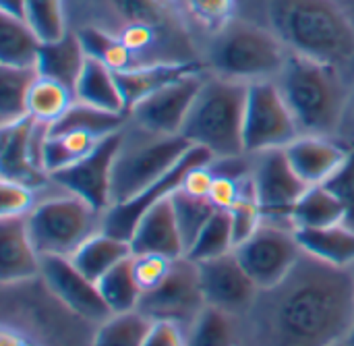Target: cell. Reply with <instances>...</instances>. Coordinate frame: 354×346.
<instances>
[{"mask_svg":"<svg viewBox=\"0 0 354 346\" xmlns=\"http://www.w3.org/2000/svg\"><path fill=\"white\" fill-rule=\"evenodd\" d=\"M354 326V268L307 253L236 318L241 346H332Z\"/></svg>","mask_w":354,"mask_h":346,"instance_id":"cell-1","label":"cell"},{"mask_svg":"<svg viewBox=\"0 0 354 346\" xmlns=\"http://www.w3.org/2000/svg\"><path fill=\"white\" fill-rule=\"evenodd\" d=\"M270 21L290 54L336 66L354 58V23L336 0H272Z\"/></svg>","mask_w":354,"mask_h":346,"instance_id":"cell-2","label":"cell"},{"mask_svg":"<svg viewBox=\"0 0 354 346\" xmlns=\"http://www.w3.org/2000/svg\"><path fill=\"white\" fill-rule=\"evenodd\" d=\"M276 83L301 135L332 137L340 131L351 100L340 66L290 54Z\"/></svg>","mask_w":354,"mask_h":346,"instance_id":"cell-3","label":"cell"},{"mask_svg":"<svg viewBox=\"0 0 354 346\" xmlns=\"http://www.w3.org/2000/svg\"><path fill=\"white\" fill-rule=\"evenodd\" d=\"M249 83L205 75L180 135L205 147L214 160H234L245 154V106Z\"/></svg>","mask_w":354,"mask_h":346,"instance_id":"cell-4","label":"cell"},{"mask_svg":"<svg viewBox=\"0 0 354 346\" xmlns=\"http://www.w3.org/2000/svg\"><path fill=\"white\" fill-rule=\"evenodd\" d=\"M288 58L290 50L272 29L245 21H232L218 31L209 48L212 73L241 83L276 81Z\"/></svg>","mask_w":354,"mask_h":346,"instance_id":"cell-5","label":"cell"},{"mask_svg":"<svg viewBox=\"0 0 354 346\" xmlns=\"http://www.w3.org/2000/svg\"><path fill=\"white\" fill-rule=\"evenodd\" d=\"M137 129L141 133H135L133 139L124 133L114 160L112 206L135 197L166 176L193 149V143L183 135H160L141 127Z\"/></svg>","mask_w":354,"mask_h":346,"instance_id":"cell-6","label":"cell"},{"mask_svg":"<svg viewBox=\"0 0 354 346\" xmlns=\"http://www.w3.org/2000/svg\"><path fill=\"white\" fill-rule=\"evenodd\" d=\"M102 212L77 195H58L27 214V228L39 257H71L89 237L102 230Z\"/></svg>","mask_w":354,"mask_h":346,"instance_id":"cell-7","label":"cell"},{"mask_svg":"<svg viewBox=\"0 0 354 346\" xmlns=\"http://www.w3.org/2000/svg\"><path fill=\"white\" fill-rule=\"evenodd\" d=\"M301 135L276 81L249 83L245 106V154L282 149Z\"/></svg>","mask_w":354,"mask_h":346,"instance_id":"cell-8","label":"cell"},{"mask_svg":"<svg viewBox=\"0 0 354 346\" xmlns=\"http://www.w3.org/2000/svg\"><path fill=\"white\" fill-rule=\"evenodd\" d=\"M239 262L259 291L280 284L297 266L303 249L297 230L288 224L263 220V224L234 249Z\"/></svg>","mask_w":354,"mask_h":346,"instance_id":"cell-9","label":"cell"},{"mask_svg":"<svg viewBox=\"0 0 354 346\" xmlns=\"http://www.w3.org/2000/svg\"><path fill=\"white\" fill-rule=\"evenodd\" d=\"M205 307L199 266L183 255L172 262L168 276L158 289L143 293L137 309L151 322H172L187 332Z\"/></svg>","mask_w":354,"mask_h":346,"instance_id":"cell-10","label":"cell"},{"mask_svg":"<svg viewBox=\"0 0 354 346\" xmlns=\"http://www.w3.org/2000/svg\"><path fill=\"white\" fill-rule=\"evenodd\" d=\"M251 179L263 218L292 226V210L309 191V185L297 174L284 147L255 154V168Z\"/></svg>","mask_w":354,"mask_h":346,"instance_id":"cell-11","label":"cell"},{"mask_svg":"<svg viewBox=\"0 0 354 346\" xmlns=\"http://www.w3.org/2000/svg\"><path fill=\"white\" fill-rule=\"evenodd\" d=\"M110 17L108 31L120 35L145 29L162 37L172 52L187 50L189 37L180 6L176 0H95ZM176 58H180L176 54ZM183 60V58H180Z\"/></svg>","mask_w":354,"mask_h":346,"instance_id":"cell-12","label":"cell"},{"mask_svg":"<svg viewBox=\"0 0 354 346\" xmlns=\"http://www.w3.org/2000/svg\"><path fill=\"white\" fill-rule=\"evenodd\" d=\"M212 162H214V156L205 147L193 145V149L166 176H162L160 181H156L153 185H149L147 189H143L135 197L108 208L102 216V230L116 237V239L131 243V237H133L137 224L141 222V218L153 206H158L162 199H166L174 191H178L191 168H195L199 164H212Z\"/></svg>","mask_w":354,"mask_h":346,"instance_id":"cell-13","label":"cell"},{"mask_svg":"<svg viewBox=\"0 0 354 346\" xmlns=\"http://www.w3.org/2000/svg\"><path fill=\"white\" fill-rule=\"evenodd\" d=\"M124 131H116L106 135L91 154H87L81 162L54 172L50 179L58 183L66 193L85 199L97 212H106L112 206V176H114V160L122 145Z\"/></svg>","mask_w":354,"mask_h":346,"instance_id":"cell-14","label":"cell"},{"mask_svg":"<svg viewBox=\"0 0 354 346\" xmlns=\"http://www.w3.org/2000/svg\"><path fill=\"white\" fill-rule=\"evenodd\" d=\"M205 73H191L166 87L139 100L127 114L135 120L137 127L160 133V135H180L183 125L189 116V110L203 85Z\"/></svg>","mask_w":354,"mask_h":346,"instance_id":"cell-15","label":"cell"},{"mask_svg":"<svg viewBox=\"0 0 354 346\" xmlns=\"http://www.w3.org/2000/svg\"><path fill=\"white\" fill-rule=\"evenodd\" d=\"M48 291L75 316L104 324L112 318L110 307L106 305L97 282L87 278L71 257L48 255L41 257V276Z\"/></svg>","mask_w":354,"mask_h":346,"instance_id":"cell-16","label":"cell"},{"mask_svg":"<svg viewBox=\"0 0 354 346\" xmlns=\"http://www.w3.org/2000/svg\"><path fill=\"white\" fill-rule=\"evenodd\" d=\"M205 303L234 318L243 316L255 301L259 289L239 262L236 253L197 262Z\"/></svg>","mask_w":354,"mask_h":346,"instance_id":"cell-17","label":"cell"},{"mask_svg":"<svg viewBox=\"0 0 354 346\" xmlns=\"http://www.w3.org/2000/svg\"><path fill=\"white\" fill-rule=\"evenodd\" d=\"M0 170L2 179L39 187L50 179L39 162V145L48 131L46 125L35 122L31 116L0 127Z\"/></svg>","mask_w":354,"mask_h":346,"instance_id":"cell-18","label":"cell"},{"mask_svg":"<svg viewBox=\"0 0 354 346\" xmlns=\"http://www.w3.org/2000/svg\"><path fill=\"white\" fill-rule=\"evenodd\" d=\"M297 174L309 185H326L336 176L351 160L353 152L346 145L334 141L332 137L319 135H299L290 145L284 147Z\"/></svg>","mask_w":354,"mask_h":346,"instance_id":"cell-19","label":"cell"},{"mask_svg":"<svg viewBox=\"0 0 354 346\" xmlns=\"http://www.w3.org/2000/svg\"><path fill=\"white\" fill-rule=\"evenodd\" d=\"M41 276V257L33 247L27 216L0 218V282L21 284Z\"/></svg>","mask_w":354,"mask_h":346,"instance_id":"cell-20","label":"cell"},{"mask_svg":"<svg viewBox=\"0 0 354 346\" xmlns=\"http://www.w3.org/2000/svg\"><path fill=\"white\" fill-rule=\"evenodd\" d=\"M170 197L153 206L137 224L131 237V249L135 255L153 253V255H164L168 260H178L187 253Z\"/></svg>","mask_w":354,"mask_h":346,"instance_id":"cell-21","label":"cell"},{"mask_svg":"<svg viewBox=\"0 0 354 346\" xmlns=\"http://www.w3.org/2000/svg\"><path fill=\"white\" fill-rule=\"evenodd\" d=\"M201 64L193 60H164V62H149L139 64L135 69L116 73L120 91L127 102V112L145 95L166 87L168 83H174L191 73H199Z\"/></svg>","mask_w":354,"mask_h":346,"instance_id":"cell-22","label":"cell"},{"mask_svg":"<svg viewBox=\"0 0 354 346\" xmlns=\"http://www.w3.org/2000/svg\"><path fill=\"white\" fill-rule=\"evenodd\" d=\"M85 60H87V52L81 44L79 33L68 29L58 39L41 42L35 66L41 77H50L75 91Z\"/></svg>","mask_w":354,"mask_h":346,"instance_id":"cell-23","label":"cell"},{"mask_svg":"<svg viewBox=\"0 0 354 346\" xmlns=\"http://www.w3.org/2000/svg\"><path fill=\"white\" fill-rule=\"evenodd\" d=\"M75 98L81 104H87L106 112L127 114V102L120 91L116 73L91 56H87L83 64L81 77L75 85Z\"/></svg>","mask_w":354,"mask_h":346,"instance_id":"cell-24","label":"cell"},{"mask_svg":"<svg viewBox=\"0 0 354 346\" xmlns=\"http://www.w3.org/2000/svg\"><path fill=\"white\" fill-rule=\"evenodd\" d=\"M303 253L338 266L354 268V230L344 224L326 228H295Z\"/></svg>","mask_w":354,"mask_h":346,"instance_id":"cell-25","label":"cell"},{"mask_svg":"<svg viewBox=\"0 0 354 346\" xmlns=\"http://www.w3.org/2000/svg\"><path fill=\"white\" fill-rule=\"evenodd\" d=\"M104 137L85 133V131H46L41 145H39V162L48 176H52L58 170H64L77 162H81L87 154L93 152V147Z\"/></svg>","mask_w":354,"mask_h":346,"instance_id":"cell-26","label":"cell"},{"mask_svg":"<svg viewBox=\"0 0 354 346\" xmlns=\"http://www.w3.org/2000/svg\"><path fill=\"white\" fill-rule=\"evenodd\" d=\"M133 255L131 243L116 239L104 230L95 233L93 237H89L73 255V264L93 282H97L102 276H106L114 266H118L120 262L129 260Z\"/></svg>","mask_w":354,"mask_h":346,"instance_id":"cell-27","label":"cell"},{"mask_svg":"<svg viewBox=\"0 0 354 346\" xmlns=\"http://www.w3.org/2000/svg\"><path fill=\"white\" fill-rule=\"evenodd\" d=\"M41 37L27 19L0 12V64L37 69Z\"/></svg>","mask_w":354,"mask_h":346,"instance_id":"cell-28","label":"cell"},{"mask_svg":"<svg viewBox=\"0 0 354 346\" xmlns=\"http://www.w3.org/2000/svg\"><path fill=\"white\" fill-rule=\"evenodd\" d=\"M37 69L0 64V127L27 118V98L37 79Z\"/></svg>","mask_w":354,"mask_h":346,"instance_id":"cell-29","label":"cell"},{"mask_svg":"<svg viewBox=\"0 0 354 346\" xmlns=\"http://www.w3.org/2000/svg\"><path fill=\"white\" fill-rule=\"evenodd\" d=\"M77 102L75 91L66 85L37 75L35 83L31 85L29 98H27V114L46 127H52L56 120H60L66 110Z\"/></svg>","mask_w":354,"mask_h":346,"instance_id":"cell-30","label":"cell"},{"mask_svg":"<svg viewBox=\"0 0 354 346\" xmlns=\"http://www.w3.org/2000/svg\"><path fill=\"white\" fill-rule=\"evenodd\" d=\"M81 44L87 52V56L97 58L106 66H110L114 73H122L129 69L139 66V60L135 52L112 31L95 27V25H83L77 29Z\"/></svg>","mask_w":354,"mask_h":346,"instance_id":"cell-31","label":"cell"},{"mask_svg":"<svg viewBox=\"0 0 354 346\" xmlns=\"http://www.w3.org/2000/svg\"><path fill=\"white\" fill-rule=\"evenodd\" d=\"M342 206L326 185L309 187V191L299 199L292 210L295 228H326L342 224Z\"/></svg>","mask_w":354,"mask_h":346,"instance_id":"cell-32","label":"cell"},{"mask_svg":"<svg viewBox=\"0 0 354 346\" xmlns=\"http://www.w3.org/2000/svg\"><path fill=\"white\" fill-rule=\"evenodd\" d=\"M97 286L112 316L135 311L141 303L143 293L133 272V255L120 262L118 266H114L106 276H102L97 280Z\"/></svg>","mask_w":354,"mask_h":346,"instance_id":"cell-33","label":"cell"},{"mask_svg":"<svg viewBox=\"0 0 354 346\" xmlns=\"http://www.w3.org/2000/svg\"><path fill=\"white\" fill-rule=\"evenodd\" d=\"M187 346H239L236 318L207 305L187 330Z\"/></svg>","mask_w":354,"mask_h":346,"instance_id":"cell-34","label":"cell"},{"mask_svg":"<svg viewBox=\"0 0 354 346\" xmlns=\"http://www.w3.org/2000/svg\"><path fill=\"white\" fill-rule=\"evenodd\" d=\"M124 122V114H114V112H106L81 102H75L66 114L56 120L52 127H48L54 133H62V131H85L97 137H106L110 133H116L122 129Z\"/></svg>","mask_w":354,"mask_h":346,"instance_id":"cell-35","label":"cell"},{"mask_svg":"<svg viewBox=\"0 0 354 346\" xmlns=\"http://www.w3.org/2000/svg\"><path fill=\"white\" fill-rule=\"evenodd\" d=\"M234 247H236V241H234L230 212L218 210L209 218V222L203 226V230L199 233L191 249L187 251V257L193 262H205V260L226 255L234 251Z\"/></svg>","mask_w":354,"mask_h":346,"instance_id":"cell-36","label":"cell"},{"mask_svg":"<svg viewBox=\"0 0 354 346\" xmlns=\"http://www.w3.org/2000/svg\"><path fill=\"white\" fill-rule=\"evenodd\" d=\"M151 320L139 309L116 313L100 324L93 346H143L151 330Z\"/></svg>","mask_w":354,"mask_h":346,"instance_id":"cell-37","label":"cell"},{"mask_svg":"<svg viewBox=\"0 0 354 346\" xmlns=\"http://www.w3.org/2000/svg\"><path fill=\"white\" fill-rule=\"evenodd\" d=\"M170 199H172V208H174V214L178 220V228H180V235L185 241V251H189L191 245L195 243V239L199 237V233L203 230V226L218 212V208L212 203V199L193 197V195L185 193L183 189L174 191Z\"/></svg>","mask_w":354,"mask_h":346,"instance_id":"cell-38","label":"cell"},{"mask_svg":"<svg viewBox=\"0 0 354 346\" xmlns=\"http://www.w3.org/2000/svg\"><path fill=\"white\" fill-rule=\"evenodd\" d=\"M27 21L41 42H52L68 31L66 0H25Z\"/></svg>","mask_w":354,"mask_h":346,"instance_id":"cell-39","label":"cell"},{"mask_svg":"<svg viewBox=\"0 0 354 346\" xmlns=\"http://www.w3.org/2000/svg\"><path fill=\"white\" fill-rule=\"evenodd\" d=\"M189 15L209 31H222L234 19V0H187Z\"/></svg>","mask_w":354,"mask_h":346,"instance_id":"cell-40","label":"cell"},{"mask_svg":"<svg viewBox=\"0 0 354 346\" xmlns=\"http://www.w3.org/2000/svg\"><path fill=\"white\" fill-rule=\"evenodd\" d=\"M228 212H230V220H232V230H234L236 245H241L243 241H247L263 224V220H266L253 189L247 195H243V199L232 210H228Z\"/></svg>","mask_w":354,"mask_h":346,"instance_id":"cell-41","label":"cell"},{"mask_svg":"<svg viewBox=\"0 0 354 346\" xmlns=\"http://www.w3.org/2000/svg\"><path fill=\"white\" fill-rule=\"evenodd\" d=\"M174 260H168L164 255H153V253H133V272L137 278V284L141 293H149L158 289L164 278L168 276Z\"/></svg>","mask_w":354,"mask_h":346,"instance_id":"cell-42","label":"cell"},{"mask_svg":"<svg viewBox=\"0 0 354 346\" xmlns=\"http://www.w3.org/2000/svg\"><path fill=\"white\" fill-rule=\"evenodd\" d=\"M33 189L17 183L2 179L0 183V218H17V216H27L35 203H33Z\"/></svg>","mask_w":354,"mask_h":346,"instance_id":"cell-43","label":"cell"},{"mask_svg":"<svg viewBox=\"0 0 354 346\" xmlns=\"http://www.w3.org/2000/svg\"><path fill=\"white\" fill-rule=\"evenodd\" d=\"M326 187L338 197L340 206H342V212H344V218H342V224L353 228L354 230V158L351 156L348 164L336 174L332 176Z\"/></svg>","mask_w":354,"mask_h":346,"instance_id":"cell-44","label":"cell"},{"mask_svg":"<svg viewBox=\"0 0 354 346\" xmlns=\"http://www.w3.org/2000/svg\"><path fill=\"white\" fill-rule=\"evenodd\" d=\"M212 164H199V166L191 168L187 172L180 189L193 197H207L209 199V193H212V187L216 181V170L212 168Z\"/></svg>","mask_w":354,"mask_h":346,"instance_id":"cell-45","label":"cell"},{"mask_svg":"<svg viewBox=\"0 0 354 346\" xmlns=\"http://www.w3.org/2000/svg\"><path fill=\"white\" fill-rule=\"evenodd\" d=\"M143 346H187V332L172 322H153Z\"/></svg>","mask_w":354,"mask_h":346,"instance_id":"cell-46","label":"cell"},{"mask_svg":"<svg viewBox=\"0 0 354 346\" xmlns=\"http://www.w3.org/2000/svg\"><path fill=\"white\" fill-rule=\"evenodd\" d=\"M0 12L17 17V19H27L25 0H0Z\"/></svg>","mask_w":354,"mask_h":346,"instance_id":"cell-47","label":"cell"},{"mask_svg":"<svg viewBox=\"0 0 354 346\" xmlns=\"http://www.w3.org/2000/svg\"><path fill=\"white\" fill-rule=\"evenodd\" d=\"M346 118H348V122H351V129L354 131V83H353V87H351V100H348V108H346V116H344V120H346ZM353 141H354V133H353Z\"/></svg>","mask_w":354,"mask_h":346,"instance_id":"cell-48","label":"cell"},{"mask_svg":"<svg viewBox=\"0 0 354 346\" xmlns=\"http://www.w3.org/2000/svg\"><path fill=\"white\" fill-rule=\"evenodd\" d=\"M344 343H346V346H354V326H353V330L348 332V336L344 338Z\"/></svg>","mask_w":354,"mask_h":346,"instance_id":"cell-49","label":"cell"},{"mask_svg":"<svg viewBox=\"0 0 354 346\" xmlns=\"http://www.w3.org/2000/svg\"><path fill=\"white\" fill-rule=\"evenodd\" d=\"M332 346H346V343H344V340H340V343H336V345H332Z\"/></svg>","mask_w":354,"mask_h":346,"instance_id":"cell-50","label":"cell"},{"mask_svg":"<svg viewBox=\"0 0 354 346\" xmlns=\"http://www.w3.org/2000/svg\"><path fill=\"white\" fill-rule=\"evenodd\" d=\"M353 158H354V152H353Z\"/></svg>","mask_w":354,"mask_h":346,"instance_id":"cell-51","label":"cell"}]
</instances>
